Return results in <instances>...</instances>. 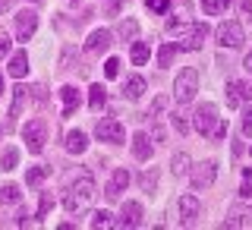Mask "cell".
Masks as SVG:
<instances>
[{"label":"cell","mask_w":252,"mask_h":230,"mask_svg":"<svg viewBox=\"0 0 252 230\" xmlns=\"http://www.w3.org/2000/svg\"><path fill=\"white\" fill-rule=\"evenodd\" d=\"M92 199H94V180L89 173H82V177H76L73 183H69L66 196H63V208H66L69 215H76V211H82Z\"/></svg>","instance_id":"obj_1"},{"label":"cell","mask_w":252,"mask_h":230,"mask_svg":"<svg viewBox=\"0 0 252 230\" xmlns=\"http://www.w3.org/2000/svg\"><path fill=\"white\" fill-rule=\"evenodd\" d=\"M199 92V69L195 66H183L177 73V82H173V101L177 104H189Z\"/></svg>","instance_id":"obj_2"},{"label":"cell","mask_w":252,"mask_h":230,"mask_svg":"<svg viewBox=\"0 0 252 230\" xmlns=\"http://www.w3.org/2000/svg\"><path fill=\"white\" fill-rule=\"evenodd\" d=\"M205 38H208V26H205V22L180 26V35H177V51H202Z\"/></svg>","instance_id":"obj_3"},{"label":"cell","mask_w":252,"mask_h":230,"mask_svg":"<svg viewBox=\"0 0 252 230\" xmlns=\"http://www.w3.org/2000/svg\"><path fill=\"white\" fill-rule=\"evenodd\" d=\"M22 139H26V148H29V152L38 155L44 148V142H47V123L41 120V117L29 120L26 126H22Z\"/></svg>","instance_id":"obj_4"},{"label":"cell","mask_w":252,"mask_h":230,"mask_svg":"<svg viewBox=\"0 0 252 230\" xmlns=\"http://www.w3.org/2000/svg\"><path fill=\"white\" fill-rule=\"evenodd\" d=\"M94 136H98V142L120 145V142H126V130H123L120 120H114V117H101L98 126H94Z\"/></svg>","instance_id":"obj_5"},{"label":"cell","mask_w":252,"mask_h":230,"mask_svg":"<svg viewBox=\"0 0 252 230\" xmlns=\"http://www.w3.org/2000/svg\"><path fill=\"white\" fill-rule=\"evenodd\" d=\"M215 38H218L220 47H243V41H246V32H243V26L236 19H227V22H220V26H218Z\"/></svg>","instance_id":"obj_6"},{"label":"cell","mask_w":252,"mask_h":230,"mask_svg":"<svg viewBox=\"0 0 252 230\" xmlns=\"http://www.w3.org/2000/svg\"><path fill=\"white\" fill-rule=\"evenodd\" d=\"M220 120L218 117V107L215 104H199L192 114V126L202 132V136H211V130H215V123Z\"/></svg>","instance_id":"obj_7"},{"label":"cell","mask_w":252,"mask_h":230,"mask_svg":"<svg viewBox=\"0 0 252 230\" xmlns=\"http://www.w3.org/2000/svg\"><path fill=\"white\" fill-rule=\"evenodd\" d=\"M189 180H192V189H211L218 180V161H202L199 167L189 173Z\"/></svg>","instance_id":"obj_8"},{"label":"cell","mask_w":252,"mask_h":230,"mask_svg":"<svg viewBox=\"0 0 252 230\" xmlns=\"http://www.w3.org/2000/svg\"><path fill=\"white\" fill-rule=\"evenodd\" d=\"M177 208H180V224H183V227H192V224H195V218L202 215V202L195 199L192 193H183V196H180Z\"/></svg>","instance_id":"obj_9"},{"label":"cell","mask_w":252,"mask_h":230,"mask_svg":"<svg viewBox=\"0 0 252 230\" xmlns=\"http://www.w3.org/2000/svg\"><path fill=\"white\" fill-rule=\"evenodd\" d=\"M35 29H38V13L35 10H19L16 13V38H19V41H32Z\"/></svg>","instance_id":"obj_10"},{"label":"cell","mask_w":252,"mask_h":230,"mask_svg":"<svg viewBox=\"0 0 252 230\" xmlns=\"http://www.w3.org/2000/svg\"><path fill=\"white\" fill-rule=\"evenodd\" d=\"M126 186H129V170H126V167H117L114 177H110V183L104 186V196H107L110 202H120L123 193H126Z\"/></svg>","instance_id":"obj_11"},{"label":"cell","mask_w":252,"mask_h":230,"mask_svg":"<svg viewBox=\"0 0 252 230\" xmlns=\"http://www.w3.org/2000/svg\"><path fill=\"white\" fill-rule=\"evenodd\" d=\"M142 224V205L139 202H123V208H120V221H114V227H139Z\"/></svg>","instance_id":"obj_12"},{"label":"cell","mask_w":252,"mask_h":230,"mask_svg":"<svg viewBox=\"0 0 252 230\" xmlns=\"http://www.w3.org/2000/svg\"><path fill=\"white\" fill-rule=\"evenodd\" d=\"M224 95H227V107H240V104H243V98H252V85L240 82V79H230Z\"/></svg>","instance_id":"obj_13"},{"label":"cell","mask_w":252,"mask_h":230,"mask_svg":"<svg viewBox=\"0 0 252 230\" xmlns=\"http://www.w3.org/2000/svg\"><path fill=\"white\" fill-rule=\"evenodd\" d=\"M107 47H110V32H107V29L92 32L89 41H85V51H89V54H104Z\"/></svg>","instance_id":"obj_14"},{"label":"cell","mask_w":252,"mask_h":230,"mask_svg":"<svg viewBox=\"0 0 252 230\" xmlns=\"http://www.w3.org/2000/svg\"><path fill=\"white\" fill-rule=\"evenodd\" d=\"M224 227H252V211H249V208H243V205H236V208L227 211Z\"/></svg>","instance_id":"obj_15"},{"label":"cell","mask_w":252,"mask_h":230,"mask_svg":"<svg viewBox=\"0 0 252 230\" xmlns=\"http://www.w3.org/2000/svg\"><path fill=\"white\" fill-rule=\"evenodd\" d=\"M60 98H63V117H73L76 107H79V89H73V85H63V89H60Z\"/></svg>","instance_id":"obj_16"},{"label":"cell","mask_w":252,"mask_h":230,"mask_svg":"<svg viewBox=\"0 0 252 230\" xmlns=\"http://www.w3.org/2000/svg\"><path fill=\"white\" fill-rule=\"evenodd\" d=\"M142 95H145V79H142V76H129V79H126V85H123V98L139 101Z\"/></svg>","instance_id":"obj_17"},{"label":"cell","mask_w":252,"mask_h":230,"mask_svg":"<svg viewBox=\"0 0 252 230\" xmlns=\"http://www.w3.org/2000/svg\"><path fill=\"white\" fill-rule=\"evenodd\" d=\"M85 148H89V139H85V132H82V130L66 132V152H69V155H82Z\"/></svg>","instance_id":"obj_18"},{"label":"cell","mask_w":252,"mask_h":230,"mask_svg":"<svg viewBox=\"0 0 252 230\" xmlns=\"http://www.w3.org/2000/svg\"><path fill=\"white\" fill-rule=\"evenodd\" d=\"M132 155H136L139 161H148V158H152V142H148L145 132H136V136H132Z\"/></svg>","instance_id":"obj_19"},{"label":"cell","mask_w":252,"mask_h":230,"mask_svg":"<svg viewBox=\"0 0 252 230\" xmlns=\"http://www.w3.org/2000/svg\"><path fill=\"white\" fill-rule=\"evenodd\" d=\"M26 101H29V89H26V85H16V89H13V104H10V117H13V120H16V117H22Z\"/></svg>","instance_id":"obj_20"},{"label":"cell","mask_w":252,"mask_h":230,"mask_svg":"<svg viewBox=\"0 0 252 230\" xmlns=\"http://www.w3.org/2000/svg\"><path fill=\"white\" fill-rule=\"evenodd\" d=\"M104 104H107V89H104V85H92V89H89V107H92V114H98Z\"/></svg>","instance_id":"obj_21"},{"label":"cell","mask_w":252,"mask_h":230,"mask_svg":"<svg viewBox=\"0 0 252 230\" xmlns=\"http://www.w3.org/2000/svg\"><path fill=\"white\" fill-rule=\"evenodd\" d=\"M26 73H29V57H26V51H16L13 57H10V76L22 79Z\"/></svg>","instance_id":"obj_22"},{"label":"cell","mask_w":252,"mask_h":230,"mask_svg":"<svg viewBox=\"0 0 252 230\" xmlns=\"http://www.w3.org/2000/svg\"><path fill=\"white\" fill-rule=\"evenodd\" d=\"M170 173H173V177H186V173H189V155L186 152H177L170 158Z\"/></svg>","instance_id":"obj_23"},{"label":"cell","mask_w":252,"mask_h":230,"mask_svg":"<svg viewBox=\"0 0 252 230\" xmlns=\"http://www.w3.org/2000/svg\"><path fill=\"white\" fill-rule=\"evenodd\" d=\"M117 35H120L123 41H136V35H139V22H136V19H123L120 26H117Z\"/></svg>","instance_id":"obj_24"},{"label":"cell","mask_w":252,"mask_h":230,"mask_svg":"<svg viewBox=\"0 0 252 230\" xmlns=\"http://www.w3.org/2000/svg\"><path fill=\"white\" fill-rule=\"evenodd\" d=\"M16 164H19V148L16 145L3 148V155H0V170H16Z\"/></svg>","instance_id":"obj_25"},{"label":"cell","mask_w":252,"mask_h":230,"mask_svg":"<svg viewBox=\"0 0 252 230\" xmlns=\"http://www.w3.org/2000/svg\"><path fill=\"white\" fill-rule=\"evenodd\" d=\"M16 202H19V186L16 183L0 186V205H16Z\"/></svg>","instance_id":"obj_26"},{"label":"cell","mask_w":252,"mask_h":230,"mask_svg":"<svg viewBox=\"0 0 252 230\" xmlns=\"http://www.w3.org/2000/svg\"><path fill=\"white\" fill-rule=\"evenodd\" d=\"M129 57L136 66H142V63H148V44L145 41H132V51H129Z\"/></svg>","instance_id":"obj_27"},{"label":"cell","mask_w":252,"mask_h":230,"mask_svg":"<svg viewBox=\"0 0 252 230\" xmlns=\"http://www.w3.org/2000/svg\"><path fill=\"white\" fill-rule=\"evenodd\" d=\"M44 177H51V167H32V170H26V183L29 186H38Z\"/></svg>","instance_id":"obj_28"},{"label":"cell","mask_w":252,"mask_h":230,"mask_svg":"<svg viewBox=\"0 0 252 230\" xmlns=\"http://www.w3.org/2000/svg\"><path fill=\"white\" fill-rule=\"evenodd\" d=\"M173 54H177V44H161V51H158V66H170Z\"/></svg>","instance_id":"obj_29"},{"label":"cell","mask_w":252,"mask_h":230,"mask_svg":"<svg viewBox=\"0 0 252 230\" xmlns=\"http://www.w3.org/2000/svg\"><path fill=\"white\" fill-rule=\"evenodd\" d=\"M139 186L145 189V193H155V186H158V170H155V167L145 170V173L139 177Z\"/></svg>","instance_id":"obj_30"},{"label":"cell","mask_w":252,"mask_h":230,"mask_svg":"<svg viewBox=\"0 0 252 230\" xmlns=\"http://www.w3.org/2000/svg\"><path fill=\"white\" fill-rule=\"evenodd\" d=\"M236 196H240L243 202H246V199H252V167H246V170H243V186H240V193H236Z\"/></svg>","instance_id":"obj_31"},{"label":"cell","mask_w":252,"mask_h":230,"mask_svg":"<svg viewBox=\"0 0 252 230\" xmlns=\"http://www.w3.org/2000/svg\"><path fill=\"white\" fill-rule=\"evenodd\" d=\"M51 208H54V196H51V193H41V202H38V215H35V218H38V221H44Z\"/></svg>","instance_id":"obj_32"},{"label":"cell","mask_w":252,"mask_h":230,"mask_svg":"<svg viewBox=\"0 0 252 230\" xmlns=\"http://www.w3.org/2000/svg\"><path fill=\"white\" fill-rule=\"evenodd\" d=\"M170 123H173V130H177L180 136H186V132H189V120H186L183 114H173V117H170Z\"/></svg>","instance_id":"obj_33"},{"label":"cell","mask_w":252,"mask_h":230,"mask_svg":"<svg viewBox=\"0 0 252 230\" xmlns=\"http://www.w3.org/2000/svg\"><path fill=\"white\" fill-rule=\"evenodd\" d=\"M92 227H114V221H110L107 211H94V215H92Z\"/></svg>","instance_id":"obj_34"},{"label":"cell","mask_w":252,"mask_h":230,"mask_svg":"<svg viewBox=\"0 0 252 230\" xmlns=\"http://www.w3.org/2000/svg\"><path fill=\"white\" fill-rule=\"evenodd\" d=\"M104 76H107V79H117V76H120V60H117V57H110V60L104 63Z\"/></svg>","instance_id":"obj_35"},{"label":"cell","mask_w":252,"mask_h":230,"mask_svg":"<svg viewBox=\"0 0 252 230\" xmlns=\"http://www.w3.org/2000/svg\"><path fill=\"white\" fill-rule=\"evenodd\" d=\"M145 3H148V10H152V13H167L170 10V0H145Z\"/></svg>","instance_id":"obj_36"},{"label":"cell","mask_w":252,"mask_h":230,"mask_svg":"<svg viewBox=\"0 0 252 230\" xmlns=\"http://www.w3.org/2000/svg\"><path fill=\"white\" fill-rule=\"evenodd\" d=\"M202 6H205V13H208V16H218L220 10H224V3H220V0H202Z\"/></svg>","instance_id":"obj_37"},{"label":"cell","mask_w":252,"mask_h":230,"mask_svg":"<svg viewBox=\"0 0 252 230\" xmlns=\"http://www.w3.org/2000/svg\"><path fill=\"white\" fill-rule=\"evenodd\" d=\"M227 136V123L224 120H218L215 123V130H211V139H224Z\"/></svg>","instance_id":"obj_38"},{"label":"cell","mask_w":252,"mask_h":230,"mask_svg":"<svg viewBox=\"0 0 252 230\" xmlns=\"http://www.w3.org/2000/svg\"><path fill=\"white\" fill-rule=\"evenodd\" d=\"M243 136H252V107L243 114Z\"/></svg>","instance_id":"obj_39"},{"label":"cell","mask_w":252,"mask_h":230,"mask_svg":"<svg viewBox=\"0 0 252 230\" xmlns=\"http://www.w3.org/2000/svg\"><path fill=\"white\" fill-rule=\"evenodd\" d=\"M6 54H10V38L0 32V57H6Z\"/></svg>","instance_id":"obj_40"},{"label":"cell","mask_w":252,"mask_h":230,"mask_svg":"<svg viewBox=\"0 0 252 230\" xmlns=\"http://www.w3.org/2000/svg\"><path fill=\"white\" fill-rule=\"evenodd\" d=\"M152 139H155V142H164V139H167V136H164V130H161L158 123L152 126Z\"/></svg>","instance_id":"obj_41"},{"label":"cell","mask_w":252,"mask_h":230,"mask_svg":"<svg viewBox=\"0 0 252 230\" xmlns=\"http://www.w3.org/2000/svg\"><path fill=\"white\" fill-rule=\"evenodd\" d=\"M164 104H167V98H158V101H155V107H152V117H158V114H161V110H164Z\"/></svg>","instance_id":"obj_42"},{"label":"cell","mask_w":252,"mask_h":230,"mask_svg":"<svg viewBox=\"0 0 252 230\" xmlns=\"http://www.w3.org/2000/svg\"><path fill=\"white\" fill-rule=\"evenodd\" d=\"M240 6H243V13L252 16V0H240Z\"/></svg>","instance_id":"obj_43"},{"label":"cell","mask_w":252,"mask_h":230,"mask_svg":"<svg viewBox=\"0 0 252 230\" xmlns=\"http://www.w3.org/2000/svg\"><path fill=\"white\" fill-rule=\"evenodd\" d=\"M10 6H13V0H0V13H6Z\"/></svg>","instance_id":"obj_44"},{"label":"cell","mask_w":252,"mask_h":230,"mask_svg":"<svg viewBox=\"0 0 252 230\" xmlns=\"http://www.w3.org/2000/svg\"><path fill=\"white\" fill-rule=\"evenodd\" d=\"M243 66H246V73H252V51L246 54V63H243Z\"/></svg>","instance_id":"obj_45"},{"label":"cell","mask_w":252,"mask_h":230,"mask_svg":"<svg viewBox=\"0 0 252 230\" xmlns=\"http://www.w3.org/2000/svg\"><path fill=\"white\" fill-rule=\"evenodd\" d=\"M0 95H3V76H0Z\"/></svg>","instance_id":"obj_46"},{"label":"cell","mask_w":252,"mask_h":230,"mask_svg":"<svg viewBox=\"0 0 252 230\" xmlns=\"http://www.w3.org/2000/svg\"><path fill=\"white\" fill-rule=\"evenodd\" d=\"M120 3H123V0H114V10H117V6H120Z\"/></svg>","instance_id":"obj_47"},{"label":"cell","mask_w":252,"mask_h":230,"mask_svg":"<svg viewBox=\"0 0 252 230\" xmlns=\"http://www.w3.org/2000/svg\"><path fill=\"white\" fill-rule=\"evenodd\" d=\"M220 3H224V6H227V3H230V0H220Z\"/></svg>","instance_id":"obj_48"},{"label":"cell","mask_w":252,"mask_h":230,"mask_svg":"<svg viewBox=\"0 0 252 230\" xmlns=\"http://www.w3.org/2000/svg\"><path fill=\"white\" fill-rule=\"evenodd\" d=\"M32 3H41V0H32Z\"/></svg>","instance_id":"obj_49"},{"label":"cell","mask_w":252,"mask_h":230,"mask_svg":"<svg viewBox=\"0 0 252 230\" xmlns=\"http://www.w3.org/2000/svg\"><path fill=\"white\" fill-rule=\"evenodd\" d=\"M69 3H79V0H69Z\"/></svg>","instance_id":"obj_50"},{"label":"cell","mask_w":252,"mask_h":230,"mask_svg":"<svg viewBox=\"0 0 252 230\" xmlns=\"http://www.w3.org/2000/svg\"><path fill=\"white\" fill-rule=\"evenodd\" d=\"M0 136H3V130H0Z\"/></svg>","instance_id":"obj_51"}]
</instances>
